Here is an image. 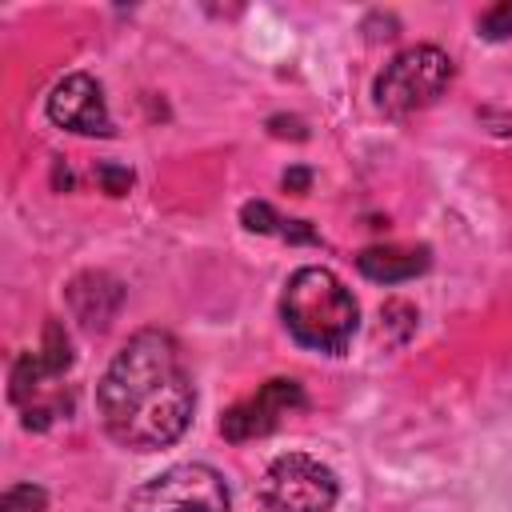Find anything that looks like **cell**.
Listing matches in <instances>:
<instances>
[{
	"instance_id": "6da1fadb",
	"label": "cell",
	"mask_w": 512,
	"mask_h": 512,
	"mask_svg": "<svg viewBox=\"0 0 512 512\" xmlns=\"http://www.w3.org/2000/svg\"><path fill=\"white\" fill-rule=\"evenodd\" d=\"M196 388L180 344L164 328H140L124 340L96 384L104 432L132 452H156L192 424Z\"/></svg>"
},
{
	"instance_id": "7a4b0ae2",
	"label": "cell",
	"mask_w": 512,
	"mask_h": 512,
	"mask_svg": "<svg viewBox=\"0 0 512 512\" xmlns=\"http://www.w3.org/2000/svg\"><path fill=\"white\" fill-rule=\"evenodd\" d=\"M280 320L296 344L324 352V356H340V352H348V344L356 336L360 308H356V296L344 288V280L332 268L308 264L288 276V284L280 292Z\"/></svg>"
},
{
	"instance_id": "3957f363",
	"label": "cell",
	"mask_w": 512,
	"mask_h": 512,
	"mask_svg": "<svg viewBox=\"0 0 512 512\" xmlns=\"http://www.w3.org/2000/svg\"><path fill=\"white\" fill-rule=\"evenodd\" d=\"M72 368V344L68 332L60 328V320L44 324V344L36 352H24L12 364L8 376V396L20 408L24 428L44 432L56 420H64L72 412V384L64 380Z\"/></svg>"
},
{
	"instance_id": "277c9868",
	"label": "cell",
	"mask_w": 512,
	"mask_h": 512,
	"mask_svg": "<svg viewBox=\"0 0 512 512\" xmlns=\"http://www.w3.org/2000/svg\"><path fill=\"white\" fill-rule=\"evenodd\" d=\"M452 76H456V64L444 48L412 44V48L396 52L384 64V72L376 76L372 100L388 120H404V116H416V112L432 108L448 92Z\"/></svg>"
},
{
	"instance_id": "5b68a950",
	"label": "cell",
	"mask_w": 512,
	"mask_h": 512,
	"mask_svg": "<svg viewBox=\"0 0 512 512\" xmlns=\"http://www.w3.org/2000/svg\"><path fill=\"white\" fill-rule=\"evenodd\" d=\"M232 496L212 464H172L160 476L132 488L124 512H228Z\"/></svg>"
},
{
	"instance_id": "8992f818",
	"label": "cell",
	"mask_w": 512,
	"mask_h": 512,
	"mask_svg": "<svg viewBox=\"0 0 512 512\" xmlns=\"http://www.w3.org/2000/svg\"><path fill=\"white\" fill-rule=\"evenodd\" d=\"M336 496H340L336 472L304 452L276 456L256 488L264 512H332Z\"/></svg>"
},
{
	"instance_id": "52a82bcc",
	"label": "cell",
	"mask_w": 512,
	"mask_h": 512,
	"mask_svg": "<svg viewBox=\"0 0 512 512\" xmlns=\"http://www.w3.org/2000/svg\"><path fill=\"white\" fill-rule=\"evenodd\" d=\"M308 396L300 388V380L292 376H272L264 380L252 396L236 400L224 416H220V436L228 444H248V440H260V436H272L288 416L304 412Z\"/></svg>"
},
{
	"instance_id": "ba28073f",
	"label": "cell",
	"mask_w": 512,
	"mask_h": 512,
	"mask_svg": "<svg viewBox=\"0 0 512 512\" xmlns=\"http://www.w3.org/2000/svg\"><path fill=\"white\" fill-rule=\"evenodd\" d=\"M44 108H48V120L64 132H76V136H112L116 132L112 116H108L104 88L88 72H68L64 80H56Z\"/></svg>"
},
{
	"instance_id": "9c48e42d",
	"label": "cell",
	"mask_w": 512,
	"mask_h": 512,
	"mask_svg": "<svg viewBox=\"0 0 512 512\" xmlns=\"http://www.w3.org/2000/svg\"><path fill=\"white\" fill-rule=\"evenodd\" d=\"M64 300L72 308V316L80 320V328L88 332H104L120 304H124V284L112 276V272H80L68 288H64Z\"/></svg>"
},
{
	"instance_id": "30bf717a",
	"label": "cell",
	"mask_w": 512,
	"mask_h": 512,
	"mask_svg": "<svg viewBox=\"0 0 512 512\" xmlns=\"http://www.w3.org/2000/svg\"><path fill=\"white\" fill-rule=\"evenodd\" d=\"M428 248H404V244H376V248H364L356 256V268L360 276L376 280V284H400V280H412L428 268Z\"/></svg>"
},
{
	"instance_id": "8fae6325",
	"label": "cell",
	"mask_w": 512,
	"mask_h": 512,
	"mask_svg": "<svg viewBox=\"0 0 512 512\" xmlns=\"http://www.w3.org/2000/svg\"><path fill=\"white\" fill-rule=\"evenodd\" d=\"M240 224L248 232H276V236H284L292 244H316V232L304 220H284L268 200H248L240 208Z\"/></svg>"
},
{
	"instance_id": "7c38bea8",
	"label": "cell",
	"mask_w": 512,
	"mask_h": 512,
	"mask_svg": "<svg viewBox=\"0 0 512 512\" xmlns=\"http://www.w3.org/2000/svg\"><path fill=\"white\" fill-rule=\"evenodd\" d=\"M0 512H48V492L40 484H12L0 500Z\"/></svg>"
},
{
	"instance_id": "4fadbf2b",
	"label": "cell",
	"mask_w": 512,
	"mask_h": 512,
	"mask_svg": "<svg viewBox=\"0 0 512 512\" xmlns=\"http://www.w3.org/2000/svg\"><path fill=\"white\" fill-rule=\"evenodd\" d=\"M476 28H480L484 40H508V36H512V4H492V8H484L480 20H476Z\"/></svg>"
},
{
	"instance_id": "5bb4252c",
	"label": "cell",
	"mask_w": 512,
	"mask_h": 512,
	"mask_svg": "<svg viewBox=\"0 0 512 512\" xmlns=\"http://www.w3.org/2000/svg\"><path fill=\"white\" fill-rule=\"evenodd\" d=\"M96 176H100V184H104V192H108V196H124V192L132 188V172H128V168H120V164H100V168H96Z\"/></svg>"
},
{
	"instance_id": "9a60e30c",
	"label": "cell",
	"mask_w": 512,
	"mask_h": 512,
	"mask_svg": "<svg viewBox=\"0 0 512 512\" xmlns=\"http://www.w3.org/2000/svg\"><path fill=\"white\" fill-rule=\"evenodd\" d=\"M308 180H312V176H308L304 168H292V172H284V188H288V192H304V188H308Z\"/></svg>"
}]
</instances>
